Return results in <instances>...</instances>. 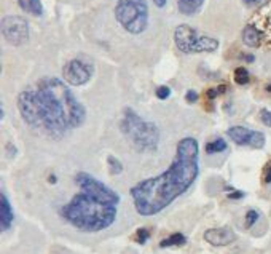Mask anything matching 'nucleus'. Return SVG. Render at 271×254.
I'll list each match as a JSON object with an SVG mask.
<instances>
[{
	"instance_id": "obj_1",
	"label": "nucleus",
	"mask_w": 271,
	"mask_h": 254,
	"mask_svg": "<svg viewBox=\"0 0 271 254\" xmlns=\"http://www.w3.org/2000/svg\"><path fill=\"white\" fill-rule=\"evenodd\" d=\"M18 109L32 128H43L51 136H62L86 120V110L69 85L59 79H42L18 96Z\"/></svg>"
},
{
	"instance_id": "obj_2",
	"label": "nucleus",
	"mask_w": 271,
	"mask_h": 254,
	"mask_svg": "<svg viewBox=\"0 0 271 254\" xmlns=\"http://www.w3.org/2000/svg\"><path fill=\"white\" fill-rule=\"evenodd\" d=\"M200 174V146L195 138L179 141L171 167L158 176L131 187L136 211L140 216H155L185 194Z\"/></svg>"
},
{
	"instance_id": "obj_3",
	"label": "nucleus",
	"mask_w": 271,
	"mask_h": 254,
	"mask_svg": "<svg viewBox=\"0 0 271 254\" xmlns=\"http://www.w3.org/2000/svg\"><path fill=\"white\" fill-rule=\"evenodd\" d=\"M62 217L80 232L96 234L110 227L117 219V205H110L80 192L62 206Z\"/></svg>"
},
{
	"instance_id": "obj_4",
	"label": "nucleus",
	"mask_w": 271,
	"mask_h": 254,
	"mask_svg": "<svg viewBox=\"0 0 271 254\" xmlns=\"http://www.w3.org/2000/svg\"><path fill=\"white\" fill-rule=\"evenodd\" d=\"M120 130L139 152H155L160 144V130L153 121H147L136 110L126 107L120 120Z\"/></svg>"
},
{
	"instance_id": "obj_5",
	"label": "nucleus",
	"mask_w": 271,
	"mask_h": 254,
	"mask_svg": "<svg viewBox=\"0 0 271 254\" xmlns=\"http://www.w3.org/2000/svg\"><path fill=\"white\" fill-rule=\"evenodd\" d=\"M115 18L129 34H142L148 26L147 0H118L115 5Z\"/></svg>"
},
{
	"instance_id": "obj_6",
	"label": "nucleus",
	"mask_w": 271,
	"mask_h": 254,
	"mask_svg": "<svg viewBox=\"0 0 271 254\" xmlns=\"http://www.w3.org/2000/svg\"><path fill=\"white\" fill-rule=\"evenodd\" d=\"M174 42L176 47L185 54L193 53H212L219 50L220 42L209 37V36H201L197 29H193L188 24H180L174 30Z\"/></svg>"
},
{
	"instance_id": "obj_7",
	"label": "nucleus",
	"mask_w": 271,
	"mask_h": 254,
	"mask_svg": "<svg viewBox=\"0 0 271 254\" xmlns=\"http://www.w3.org/2000/svg\"><path fill=\"white\" fill-rule=\"evenodd\" d=\"M75 182L79 184L82 192L97 198V200L110 203V205H117V206L120 203V195L88 173H83V171L77 173V176H75Z\"/></svg>"
},
{
	"instance_id": "obj_8",
	"label": "nucleus",
	"mask_w": 271,
	"mask_h": 254,
	"mask_svg": "<svg viewBox=\"0 0 271 254\" xmlns=\"http://www.w3.org/2000/svg\"><path fill=\"white\" fill-rule=\"evenodd\" d=\"M2 36L10 45L19 47L29 39V23L23 16L8 15L2 19Z\"/></svg>"
},
{
	"instance_id": "obj_9",
	"label": "nucleus",
	"mask_w": 271,
	"mask_h": 254,
	"mask_svg": "<svg viewBox=\"0 0 271 254\" xmlns=\"http://www.w3.org/2000/svg\"><path fill=\"white\" fill-rule=\"evenodd\" d=\"M93 68L83 59H70L62 68V79L70 86H82L91 80Z\"/></svg>"
},
{
	"instance_id": "obj_10",
	"label": "nucleus",
	"mask_w": 271,
	"mask_h": 254,
	"mask_svg": "<svg viewBox=\"0 0 271 254\" xmlns=\"http://www.w3.org/2000/svg\"><path fill=\"white\" fill-rule=\"evenodd\" d=\"M249 24L254 26L255 30L258 32L262 47L271 48V0H268V2L252 16V19L249 21Z\"/></svg>"
},
{
	"instance_id": "obj_11",
	"label": "nucleus",
	"mask_w": 271,
	"mask_h": 254,
	"mask_svg": "<svg viewBox=\"0 0 271 254\" xmlns=\"http://www.w3.org/2000/svg\"><path fill=\"white\" fill-rule=\"evenodd\" d=\"M226 135L231 138V141L238 146H251L254 149H262L265 146V135L260 131L249 130L246 126H231Z\"/></svg>"
},
{
	"instance_id": "obj_12",
	"label": "nucleus",
	"mask_w": 271,
	"mask_h": 254,
	"mask_svg": "<svg viewBox=\"0 0 271 254\" xmlns=\"http://www.w3.org/2000/svg\"><path fill=\"white\" fill-rule=\"evenodd\" d=\"M204 240L212 246H228L236 240V234L228 227L209 229L204 232Z\"/></svg>"
},
{
	"instance_id": "obj_13",
	"label": "nucleus",
	"mask_w": 271,
	"mask_h": 254,
	"mask_svg": "<svg viewBox=\"0 0 271 254\" xmlns=\"http://www.w3.org/2000/svg\"><path fill=\"white\" fill-rule=\"evenodd\" d=\"M13 220H15V213L12 203H10L8 197L2 194V197H0V227H2V232L12 229Z\"/></svg>"
},
{
	"instance_id": "obj_14",
	"label": "nucleus",
	"mask_w": 271,
	"mask_h": 254,
	"mask_svg": "<svg viewBox=\"0 0 271 254\" xmlns=\"http://www.w3.org/2000/svg\"><path fill=\"white\" fill-rule=\"evenodd\" d=\"M204 2L206 0H177V7H179V12L182 15L193 16L203 8Z\"/></svg>"
},
{
	"instance_id": "obj_15",
	"label": "nucleus",
	"mask_w": 271,
	"mask_h": 254,
	"mask_svg": "<svg viewBox=\"0 0 271 254\" xmlns=\"http://www.w3.org/2000/svg\"><path fill=\"white\" fill-rule=\"evenodd\" d=\"M16 2L23 12H26L32 16H42L43 15L42 0H16Z\"/></svg>"
},
{
	"instance_id": "obj_16",
	"label": "nucleus",
	"mask_w": 271,
	"mask_h": 254,
	"mask_svg": "<svg viewBox=\"0 0 271 254\" xmlns=\"http://www.w3.org/2000/svg\"><path fill=\"white\" fill-rule=\"evenodd\" d=\"M187 243V238L183 234H179V232H176V234L169 235L168 238L161 240L160 246L161 248H172V246H183Z\"/></svg>"
},
{
	"instance_id": "obj_17",
	"label": "nucleus",
	"mask_w": 271,
	"mask_h": 254,
	"mask_svg": "<svg viewBox=\"0 0 271 254\" xmlns=\"http://www.w3.org/2000/svg\"><path fill=\"white\" fill-rule=\"evenodd\" d=\"M226 147H228V144H226L222 138H217V139H214V141L206 144V152L208 153H220V152L226 150Z\"/></svg>"
},
{
	"instance_id": "obj_18",
	"label": "nucleus",
	"mask_w": 271,
	"mask_h": 254,
	"mask_svg": "<svg viewBox=\"0 0 271 254\" xmlns=\"http://www.w3.org/2000/svg\"><path fill=\"white\" fill-rule=\"evenodd\" d=\"M249 80H251V75H249V71L246 68H238L235 71V82L238 85H247Z\"/></svg>"
},
{
	"instance_id": "obj_19",
	"label": "nucleus",
	"mask_w": 271,
	"mask_h": 254,
	"mask_svg": "<svg viewBox=\"0 0 271 254\" xmlns=\"http://www.w3.org/2000/svg\"><path fill=\"white\" fill-rule=\"evenodd\" d=\"M107 165H108V170H110V174H120L122 171H123V165H122V162L118 160V158H115L113 155H108L107 157Z\"/></svg>"
},
{
	"instance_id": "obj_20",
	"label": "nucleus",
	"mask_w": 271,
	"mask_h": 254,
	"mask_svg": "<svg viewBox=\"0 0 271 254\" xmlns=\"http://www.w3.org/2000/svg\"><path fill=\"white\" fill-rule=\"evenodd\" d=\"M258 217H260V214H258V211H255V209H249V211L246 213V227L247 229H251L255 223H257V220H258Z\"/></svg>"
},
{
	"instance_id": "obj_21",
	"label": "nucleus",
	"mask_w": 271,
	"mask_h": 254,
	"mask_svg": "<svg viewBox=\"0 0 271 254\" xmlns=\"http://www.w3.org/2000/svg\"><path fill=\"white\" fill-rule=\"evenodd\" d=\"M148 238H150V232H148V229H137L136 235H134V240L139 243V245H144V243H147Z\"/></svg>"
},
{
	"instance_id": "obj_22",
	"label": "nucleus",
	"mask_w": 271,
	"mask_h": 254,
	"mask_svg": "<svg viewBox=\"0 0 271 254\" xmlns=\"http://www.w3.org/2000/svg\"><path fill=\"white\" fill-rule=\"evenodd\" d=\"M155 94H157L158 99H168V98L171 96V90H169V86L163 85V86H158V88H157Z\"/></svg>"
},
{
	"instance_id": "obj_23",
	"label": "nucleus",
	"mask_w": 271,
	"mask_h": 254,
	"mask_svg": "<svg viewBox=\"0 0 271 254\" xmlns=\"http://www.w3.org/2000/svg\"><path fill=\"white\" fill-rule=\"evenodd\" d=\"M260 120H262L263 125L271 128V110H266V109L260 110Z\"/></svg>"
},
{
	"instance_id": "obj_24",
	"label": "nucleus",
	"mask_w": 271,
	"mask_h": 254,
	"mask_svg": "<svg viewBox=\"0 0 271 254\" xmlns=\"http://www.w3.org/2000/svg\"><path fill=\"white\" fill-rule=\"evenodd\" d=\"M262 179L265 184H269L271 182V160L263 167V174H262Z\"/></svg>"
},
{
	"instance_id": "obj_25",
	"label": "nucleus",
	"mask_w": 271,
	"mask_h": 254,
	"mask_svg": "<svg viewBox=\"0 0 271 254\" xmlns=\"http://www.w3.org/2000/svg\"><path fill=\"white\" fill-rule=\"evenodd\" d=\"M198 98H200V94H198L197 91H195V90H188L187 94H185V101L191 104V103H197Z\"/></svg>"
},
{
	"instance_id": "obj_26",
	"label": "nucleus",
	"mask_w": 271,
	"mask_h": 254,
	"mask_svg": "<svg viewBox=\"0 0 271 254\" xmlns=\"http://www.w3.org/2000/svg\"><path fill=\"white\" fill-rule=\"evenodd\" d=\"M226 190H228V198H233V200H240V198L244 197V192L241 190H235V189H230V187H226Z\"/></svg>"
},
{
	"instance_id": "obj_27",
	"label": "nucleus",
	"mask_w": 271,
	"mask_h": 254,
	"mask_svg": "<svg viewBox=\"0 0 271 254\" xmlns=\"http://www.w3.org/2000/svg\"><path fill=\"white\" fill-rule=\"evenodd\" d=\"M243 2L247 5V7H255V5H258L262 0H243Z\"/></svg>"
},
{
	"instance_id": "obj_28",
	"label": "nucleus",
	"mask_w": 271,
	"mask_h": 254,
	"mask_svg": "<svg viewBox=\"0 0 271 254\" xmlns=\"http://www.w3.org/2000/svg\"><path fill=\"white\" fill-rule=\"evenodd\" d=\"M166 2H168V0H153V4H155L158 8H163V7L166 5Z\"/></svg>"
},
{
	"instance_id": "obj_29",
	"label": "nucleus",
	"mask_w": 271,
	"mask_h": 254,
	"mask_svg": "<svg viewBox=\"0 0 271 254\" xmlns=\"http://www.w3.org/2000/svg\"><path fill=\"white\" fill-rule=\"evenodd\" d=\"M5 117V112H4V109H0V120H4Z\"/></svg>"
}]
</instances>
